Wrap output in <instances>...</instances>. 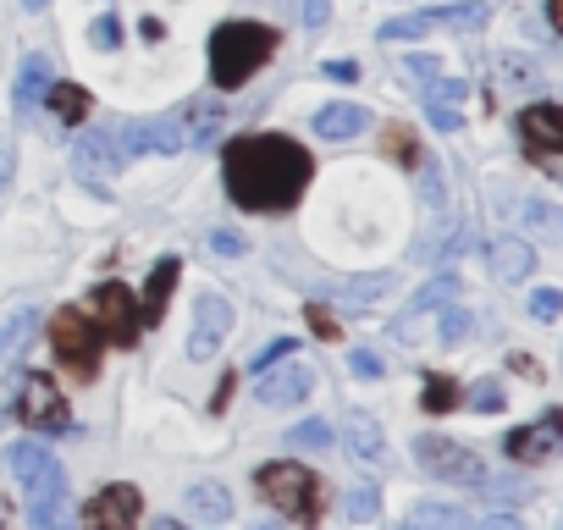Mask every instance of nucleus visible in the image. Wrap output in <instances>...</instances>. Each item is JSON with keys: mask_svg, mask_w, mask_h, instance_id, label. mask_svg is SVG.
<instances>
[{"mask_svg": "<svg viewBox=\"0 0 563 530\" xmlns=\"http://www.w3.org/2000/svg\"><path fill=\"white\" fill-rule=\"evenodd\" d=\"M310 172H316L310 150L288 133H249V139H232L227 155H221L227 194L243 210H288V205H299V194L310 188Z\"/></svg>", "mask_w": 563, "mask_h": 530, "instance_id": "obj_1", "label": "nucleus"}, {"mask_svg": "<svg viewBox=\"0 0 563 530\" xmlns=\"http://www.w3.org/2000/svg\"><path fill=\"white\" fill-rule=\"evenodd\" d=\"M254 486H260V497H265L271 508H282V514L299 519V525H316V519L327 514V481H321L316 470H305L299 459H271V464H260V470H254Z\"/></svg>", "mask_w": 563, "mask_h": 530, "instance_id": "obj_2", "label": "nucleus"}, {"mask_svg": "<svg viewBox=\"0 0 563 530\" xmlns=\"http://www.w3.org/2000/svg\"><path fill=\"white\" fill-rule=\"evenodd\" d=\"M271 56H276V29H265V23H221L210 34V78H216V89H238Z\"/></svg>", "mask_w": 563, "mask_h": 530, "instance_id": "obj_3", "label": "nucleus"}, {"mask_svg": "<svg viewBox=\"0 0 563 530\" xmlns=\"http://www.w3.org/2000/svg\"><path fill=\"white\" fill-rule=\"evenodd\" d=\"M100 332H95V321L73 305V310H56V321H51V349H56V365L67 371V376H78V382H95L100 376Z\"/></svg>", "mask_w": 563, "mask_h": 530, "instance_id": "obj_4", "label": "nucleus"}, {"mask_svg": "<svg viewBox=\"0 0 563 530\" xmlns=\"http://www.w3.org/2000/svg\"><path fill=\"white\" fill-rule=\"evenodd\" d=\"M415 459H420V470H431V475H437V481H448V486H481V481H486L481 453H470L464 442L437 437V431L415 437Z\"/></svg>", "mask_w": 563, "mask_h": 530, "instance_id": "obj_5", "label": "nucleus"}, {"mask_svg": "<svg viewBox=\"0 0 563 530\" xmlns=\"http://www.w3.org/2000/svg\"><path fill=\"white\" fill-rule=\"evenodd\" d=\"M84 316L95 321L100 338H111V343H122V349L144 332V321H139V299H133V288H122V283H100V288L89 294Z\"/></svg>", "mask_w": 563, "mask_h": 530, "instance_id": "obj_6", "label": "nucleus"}, {"mask_svg": "<svg viewBox=\"0 0 563 530\" xmlns=\"http://www.w3.org/2000/svg\"><path fill=\"white\" fill-rule=\"evenodd\" d=\"M481 23H486L481 0H453V7H426V12H409V18L382 23V40L387 45H404V40H420L431 29H481Z\"/></svg>", "mask_w": 563, "mask_h": 530, "instance_id": "obj_7", "label": "nucleus"}, {"mask_svg": "<svg viewBox=\"0 0 563 530\" xmlns=\"http://www.w3.org/2000/svg\"><path fill=\"white\" fill-rule=\"evenodd\" d=\"M18 415H23V426H29L34 437H62V431H73V409H67V398H62V387H56L51 376H29V382H23Z\"/></svg>", "mask_w": 563, "mask_h": 530, "instance_id": "obj_8", "label": "nucleus"}, {"mask_svg": "<svg viewBox=\"0 0 563 530\" xmlns=\"http://www.w3.org/2000/svg\"><path fill=\"white\" fill-rule=\"evenodd\" d=\"M29 514L40 530H78V508H73V492H67V470L51 464L45 475H34L29 486Z\"/></svg>", "mask_w": 563, "mask_h": 530, "instance_id": "obj_9", "label": "nucleus"}, {"mask_svg": "<svg viewBox=\"0 0 563 530\" xmlns=\"http://www.w3.org/2000/svg\"><path fill=\"white\" fill-rule=\"evenodd\" d=\"M139 514H144V497H139V486H128V481H111V486H100L89 503H84V530H139Z\"/></svg>", "mask_w": 563, "mask_h": 530, "instance_id": "obj_10", "label": "nucleus"}, {"mask_svg": "<svg viewBox=\"0 0 563 530\" xmlns=\"http://www.w3.org/2000/svg\"><path fill=\"white\" fill-rule=\"evenodd\" d=\"M232 305L221 299V294H199V305H194V332H188V360L194 365H210L216 360V349H221V338L232 332Z\"/></svg>", "mask_w": 563, "mask_h": 530, "instance_id": "obj_11", "label": "nucleus"}, {"mask_svg": "<svg viewBox=\"0 0 563 530\" xmlns=\"http://www.w3.org/2000/svg\"><path fill=\"white\" fill-rule=\"evenodd\" d=\"M519 144H525L541 166H552V155L563 150V111H558L552 100L525 106V111H519Z\"/></svg>", "mask_w": 563, "mask_h": 530, "instance_id": "obj_12", "label": "nucleus"}, {"mask_svg": "<svg viewBox=\"0 0 563 530\" xmlns=\"http://www.w3.org/2000/svg\"><path fill=\"white\" fill-rule=\"evenodd\" d=\"M387 294H393V272H360V277L327 283V299L343 305V316H371Z\"/></svg>", "mask_w": 563, "mask_h": 530, "instance_id": "obj_13", "label": "nucleus"}, {"mask_svg": "<svg viewBox=\"0 0 563 530\" xmlns=\"http://www.w3.org/2000/svg\"><path fill=\"white\" fill-rule=\"evenodd\" d=\"M316 393V371L310 365H282V371H265L260 382H254V398L265 404V409H288V404H299V398H310Z\"/></svg>", "mask_w": 563, "mask_h": 530, "instance_id": "obj_14", "label": "nucleus"}, {"mask_svg": "<svg viewBox=\"0 0 563 530\" xmlns=\"http://www.w3.org/2000/svg\"><path fill=\"white\" fill-rule=\"evenodd\" d=\"M503 453H508L514 464H547V459L558 453V415H547V420H536V426H514V431L503 437Z\"/></svg>", "mask_w": 563, "mask_h": 530, "instance_id": "obj_15", "label": "nucleus"}, {"mask_svg": "<svg viewBox=\"0 0 563 530\" xmlns=\"http://www.w3.org/2000/svg\"><path fill=\"white\" fill-rule=\"evenodd\" d=\"M464 95H470V84H459V78H431L426 89H420V106H426V117H431V128H442V133H459L464 128Z\"/></svg>", "mask_w": 563, "mask_h": 530, "instance_id": "obj_16", "label": "nucleus"}, {"mask_svg": "<svg viewBox=\"0 0 563 530\" xmlns=\"http://www.w3.org/2000/svg\"><path fill=\"white\" fill-rule=\"evenodd\" d=\"M343 448L360 464H387V431H382V420L365 415V409H349L343 415Z\"/></svg>", "mask_w": 563, "mask_h": 530, "instance_id": "obj_17", "label": "nucleus"}, {"mask_svg": "<svg viewBox=\"0 0 563 530\" xmlns=\"http://www.w3.org/2000/svg\"><path fill=\"white\" fill-rule=\"evenodd\" d=\"M177 277H183V260H177V254L155 260V272H150V283H144V299H139V321H144V327H155V321L166 316V299H172Z\"/></svg>", "mask_w": 563, "mask_h": 530, "instance_id": "obj_18", "label": "nucleus"}, {"mask_svg": "<svg viewBox=\"0 0 563 530\" xmlns=\"http://www.w3.org/2000/svg\"><path fill=\"white\" fill-rule=\"evenodd\" d=\"M486 260H492V277H497V283H525V277L536 272V249H530L525 238H497V243L486 249Z\"/></svg>", "mask_w": 563, "mask_h": 530, "instance_id": "obj_19", "label": "nucleus"}, {"mask_svg": "<svg viewBox=\"0 0 563 530\" xmlns=\"http://www.w3.org/2000/svg\"><path fill=\"white\" fill-rule=\"evenodd\" d=\"M310 128H316L321 139H360V133L371 128V111L354 106V100H338V106H321Z\"/></svg>", "mask_w": 563, "mask_h": 530, "instance_id": "obj_20", "label": "nucleus"}, {"mask_svg": "<svg viewBox=\"0 0 563 530\" xmlns=\"http://www.w3.org/2000/svg\"><path fill=\"white\" fill-rule=\"evenodd\" d=\"M51 84H56V78H51V62H45L40 51H34V56H23V62H18V95H12V100H18V111L29 117L34 106H45Z\"/></svg>", "mask_w": 563, "mask_h": 530, "instance_id": "obj_21", "label": "nucleus"}, {"mask_svg": "<svg viewBox=\"0 0 563 530\" xmlns=\"http://www.w3.org/2000/svg\"><path fill=\"white\" fill-rule=\"evenodd\" d=\"M459 243H464V221H459V216H442V221H431V232L415 243V265H426V260L442 265Z\"/></svg>", "mask_w": 563, "mask_h": 530, "instance_id": "obj_22", "label": "nucleus"}, {"mask_svg": "<svg viewBox=\"0 0 563 530\" xmlns=\"http://www.w3.org/2000/svg\"><path fill=\"white\" fill-rule=\"evenodd\" d=\"M188 514L205 519V525H227L232 519V492L221 481H194L188 486Z\"/></svg>", "mask_w": 563, "mask_h": 530, "instance_id": "obj_23", "label": "nucleus"}, {"mask_svg": "<svg viewBox=\"0 0 563 530\" xmlns=\"http://www.w3.org/2000/svg\"><path fill=\"white\" fill-rule=\"evenodd\" d=\"M453 294H459V277L453 272H442L437 283H426L415 299H409V310H404V321H398V332L415 321V316H431V310H442V305H453Z\"/></svg>", "mask_w": 563, "mask_h": 530, "instance_id": "obj_24", "label": "nucleus"}, {"mask_svg": "<svg viewBox=\"0 0 563 530\" xmlns=\"http://www.w3.org/2000/svg\"><path fill=\"white\" fill-rule=\"evenodd\" d=\"M29 338H34V310H12L7 321H0V365H12Z\"/></svg>", "mask_w": 563, "mask_h": 530, "instance_id": "obj_25", "label": "nucleus"}, {"mask_svg": "<svg viewBox=\"0 0 563 530\" xmlns=\"http://www.w3.org/2000/svg\"><path fill=\"white\" fill-rule=\"evenodd\" d=\"M51 464H56V453H51L45 442H18V448H12V470H18L23 486H29L34 475H45Z\"/></svg>", "mask_w": 563, "mask_h": 530, "instance_id": "obj_26", "label": "nucleus"}, {"mask_svg": "<svg viewBox=\"0 0 563 530\" xmlns=\"http://www.w3.org/2000/svg\"><path fill=\"white\" fill-rule=\"evenodd\" d=\"M409 525L415 530H470V519L459 508H448V503H415V519Z\"/></svg>", "mask_w": 563, "mask_h": 530, "instance_id": "obj_27", "label": "nucleus"}, {"mask_svg": "<svg viewBox=\"0 0 563 530\" xmlns=\"http://www.w3.org/2000/svg\"><path fill=\"white\" fill-rule=\"evenodd\" d=\"M51 106H56V117L62 122H84L89 117V95L78 89V84H51V95H45Z\"/></svg>", "mask_w": 563, "mask_h": 530, "instance_id": "obj_28", "label": "nucleus"}, {"mask_svg": "<svg viewBox=\"0 0 563 530\" xmlns=\"http://www.w3.org/2000/svg\"><path fill=\"white\" fill-rule=\"evenodd\" d=\"M343 514H349L354 525L376 519V514H382V492H376V486H349V492H343Z\"/></svg>", "mask_w": 563, "mask_h": 530, "instance_id": "obj_29", "label": "nucleus"}, {"mask_svg": "<svg viewBox=\"0 0 563 530\" xmlns=\"http://www.w3.org/2000/svg\"><path fill=\"white\" fill-rule=\"evenodd\" d=\"M282 442H294V448H305V453H321V448H332V426H327V420H305V426H294Z\"/></svg>", "mask_w": 563, "mask_h": 530, "instance_id": "obj_30", "label": "nucleus"}, {"mask_svg": "<svg viewBox=\"0 0 563 530\" xmlns=\"http://www.w3.org/2000/svg\"><path fill=\"white\" fill-rule=\"evenodd\" d=\"M288 354H299V343H294V338H276L271 349L249 354V376H265V371H276V365H288Z\"/></svg>", "mask_w": 563, "mask_h": 530, "instance_id": "obj_31", "label": "nucleus"}, {"mask_svg": "<svg viewBox=\"0 0 563 530\" xmlns=\"http://www.w3.org/2000/svg\"><path fill=\"white\" fill-rule=\"evenodd\" d=\"M475 492H481V497H492V503H525V497H530V486H525V481H514V475H497V481L486 475Z\"/></svg>", "mask_w": 563, "mask_h": 530, "instance_id": "obj_32", "label": "nucleus"}, {"mask_svg": "<svg viewBox=\"0 0 563 530\" xmlns=\"http://www.w3.org/2000/svg\"><path fill=\"white\" fill-rule=\"evenodd\" d=\"M453 393H459V387H453L448 376H431V382H426V393H420V409H431V415H448V409L459 404Z\"/></svg>", "mask_w": 563, "mask_h": 530, "instance_id": "obj_33", "label": "nucleus"}, {"mask_svg": "<svg viewBox=\"0 0 563 530\" xmlns=\"http://www.w3.org/2000/svg\"><path fill=\"white\" fill-rule=\"evenodd\" d=\"M89 45H95V51H117V45H122V18H111V12L95 18V23H89Z\"/></svg>", "mask_w": 563, "mask_h": 530, "instance_id": "obj_34", "label": "nucleus"}, {"mask_svg": "<svg viewBox=\"0 0 563 530\" xmlns=\"http://www.w3.org/2000/svg\"><path fill=\"white\" fill-rule=\"evenodd\" d=\"M519 216H525V227H536V232H558V210H552L547 199H525Z\"/></svg>", "mask_w": 563, "mask_h": 530, "instance_id": "obj_35", "label": "nucleus"}, {"mask_svg": "<svg viewBox=\"0 0 563 530\" xmlns=\"http://www.w3.org/2000/svg\"><path fill=\"white\" fill-rule=\"evenodd\" d=\"M503 404H508V398H503L497 382H475V387H470V409H475V415H497Z\"/></svg>", "mask_w": 563, "mask_h": 530, "instance_id": "obj_36", "label": "nucleus"}, {"mask_svg": "<svg viewBox=\"0 0 563 530\" xmlns=\"http://www.w3.org/2000/svg\"><path fill=\"white\" fill-rule=\"evenodd\" d=\"M470 327H475V316H470V310H459V305H448V310H442V343L470 338Z\"/></svg>", "mask_w": 563, "mask_h": 530, "instance_id": "obj_37", "label": "nucleus"}, {"mask_svg": "<svg viewBox=\"0 0 563 530\" xmlns=\"http://www.w3.org/2000/svg\"><path fill=\"white\" fill-rule=\"evenodd\" d=\"M558 310H563V294L558 288H536L530 294V316L536 321H558Z\"/></svg>", "mask_w": 563, "mask_h": 530, "instance_id": "obj_38", "label": "nucleus"}, {"mask_svg": "<svg viewBox=\"0 0 563 530\" xmlns=\"http://www.w3.org/2000/svg\"><path fill=\"white\" fill-rule=\"evenodd\" d=\"M349 371H354V376H365V382H376L387 365H382V354H376V349H349Z\"/></svg>", "mask_w": 563, "mask_h": 530, "instance_id": "obj_39", "label": "nucleus"}, {"mask_svg": "<svg viewBox=\"0 0 563 530\" xmlns=\"http://www.w3.org/2000/svg\"><path fill=\"white\" fill-rule=\"evenodd\" d=\"M404 73H409V78H420V84H431V78H442V62H437V56H409V62H404Z\"/></svg>", "mask_w": 563, "mask_h": 530, "instance_id": "obj_40", "label": "nucleus"}, {"mask_svg": "<svg viewBox=\"0 0 563 530\" xmlns=\"http://www.w3.org/2000/svg\"><path fill=\"white\" fill-rule=\"evenodd\" d=\"M503 78H508V84H541L536 67H530L525 56H503Z\"/></svg>", "mask_w": 563, "mask_h": 530, "instance_id": "obj_41", "label": "nucleus"}, {"mask_svg": "<svg viewBox=\"0 0 563 530\" xmlns=\"http://www.w3.org/2000/svg\"><path fill=\"white\" fill-rule=\"evenodd\" d=\"M299 18H305V29H327L332 23V0H305Z\"/></svg>", "mask_w": 563, "mask_h": 530, "instance_id": "obj_42", "label": "nucleus"}, {"mask_svg": "<svg viewBox=\"0 0 563 530\" xmlns=\"http://www.w3.org/2000/svg\"><path fill=\"white\" fill-rule=\"evenodd\" d=\"M387 144H393L398 161H415V133L409 128H387Z\"/></svg>", "mask_w": 563, "mask_h": 530, "instance_id": "obj_43", "label": "nucleus"}, {"mask_svg": "<svg viewBox=\"0 0 563 530\" xmlns=\"http://www.w3.org/2000/svg\"><path fill=\"white\" fill-rule=\"evenodd\" d=\"M420 199H426V205H442V172H437V166L420 172Z\"/></svg>", "mask_w": 563, "mask_h": 530, "instance_id": "obj_44", "label": "nucleus"}, {"mask_svg": "<svg viewBox=\"0 0 563 530\" xmlns=\"http://www.w3.org/2000/svg\"><path fill=\"white\" fill-rule=\"evenodd\" d=\"M470 530H525V519H519V514H486V519H475Z\"/></svg>", "mask_w": 563, "mask_h": 530, "instance_id": "obj_45", "label": "nucleus"}, {"mask_svg": "<svg viewBox=\"0 0 563 530\" xmlns=\"http://www.w3.org/2000/svg\"><path fill=\"white\" fill-rule=\"evenodd\" d=\"M327 78H338V84H354V78H360V67H354V62H327Z\"/></svg>", "mask_w": 563, "mask_h": 530, "instance_id": "obj_46", "label": "nucleus"}, {"mask_svg": "<svg viewBox=\"0 0 563 530\" xmlns=\"http://www.w3.org/2000/svg\"><path fill=\"white\" fill-rule=\"evenodd\" d=\"M210 243H216V249H221V254H238V249H243V238H238V232H216V238H210Z\"/></svg>", "mask_w": 563, "mask_h": 530, "instance_id": "obj_47", "label": "nucleus"}, {"mask_svg": "<svg viewBox=\"0 0 563 530\" xmlns=\"http://www.w3.org/2000/svg\"><path fill=\"white\" fill-rule=\"evenodd\" d=\"M310 321H316V332H321V338H332V332H338V321H332V316H327V310H321V305H316V310H310Z\"/></svg>", "mask_w": 563, "mask_h": 530, "instance_id": "obj_48", "label": "nucleus"}, {"mask_svg": "<svg viewBox=\"0 0 563 530\" xmlns=\"http://www.w3.org/2000/svg\"><path fill=\"white\" fill-rule=\"evenodd\" d=\"M7 183H12V144L0 139V188H7Z\"/></svg>", "mask_w": 563, "mask_h": 530, "instance_id": "obj_49", "label": "nucleus"}, {"mask_svg": "<svg viewBox=\"0 0 563 530\" xmlns=\"http://www.w3.org/2000/svg\"><path fill=\"white\" fill-rule=\"evenodd\" d=\"M150 530H188V525H183V519H155Z\"/></svg>", "mask_w": 563, "mask_h": 530, "instance_id": "obj_50", "label": "nucleus"}, {"mask_svg": "<svg viewBox=\"0 0 563 530\" xmlns=\"http://www.w3.org/2000/svg\"><path fill=\"white\" fill-rule=\"evenodd\" d=\"M23 7H29V12H45V7H51V0H23Z\"/></svg>", "mask_w": 563, "mask_h": 530, "instance_id": "obj_51", "label": "nucleus"}, {"mask_svg": "<svg viewBox=\"0 0 563 530\" xmlns=\"http://www.w3.org/2000/svg\"><path fill=\"white\" fill-rule=\"evenodd\" d=\"M254 530H288V525H254Z\"/></svg>", "mask_w": 563, "mask_h": 530, "instance_id": "obj_52", "label": "nucleus"}, {"mask_svg": "<svg viewBox=\"0 0 563 530\" xmlns=\"http://www.w3.org/2000/svg\"><path fill=\"white\" fill-rule=\"evenodd\" d=\"M398 530H415V525H398Z\"/></svg>", "mask_w": 563, "mask_h": 530, "instance_id": "obj_53", "label": "nucleus"}]
</instances>
